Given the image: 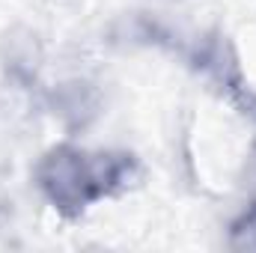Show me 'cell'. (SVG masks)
Segmentation results:
<instances>
[{
  "mask_svg": "<svg viewBox=\"0 0 256 253\" xmlns=\"http://www.w3.org/2000/svg\"><path fill=\"white\" fill-rule=\"evenodd\" d=\"M140 176L134 155L128 152H86L72 143L48 149L33 179L42 196L66 218L84 214L92 202L128 190Z\"/></svg>",
  "mask_w": 256,
  "mask_h": 253,
  "instance_id": "cell-1",
  "label": "cell"
},
{
  "mask_svg": "<svg viewBox=\"0 0 256 253\" xmlns=\"http://www.w3.org/2000/svg\"><path fill=\"white\" fill-rule=\"evenodd\" d=\"M191 63L196 72H202L206 80H212L220 92H226L236 104L248 96V86H244V74H242V66H238V54L232 48V42L220 33V30H212L206 33L191 51Z\"/></svg>",
  "mask_w": 256,
  "mask_h": 253,
  "instance_id": "cell-2",
  "label": "cell"
},
{
  "mask_svg": "<svg viewBox=\"0 0 256 253\" xmlns=\"http://www.w3.org/2000/svg\"><path fill=\"white\" fill-rule=\"evenodd\" d=\"M104 98L102 90L86 80V78H68L60 80L51 92H48V110L54 114V120L68 131V134H80L102 116Z\"/></svg>",
  "mask_w": 256,
  "mask_h": 253,
  "instance_id": "cell-3",
  "label": "cell"
},
{
  "mask_svg": "<svg viewBox=\"0 0 256 253\" xmlns=\"http://www.w3.org/2000/svg\"><path fill=\"white\" fill-rule=\"evenodd\" d=\"M0 63H3V74L12 86L30 90L39 80V72H42V63H45L42 39L24 24L6 30L3 39H0Z\"/></svg>",
  "mask_w": 256,
  "mask_h": 253,
  "instance_id": "cell-4",
  "label": "cell"
},
{
  "mask_svg": "<svg viewBox=\"0 0 256 253\" xmlns=\"http://www.w3.org/2000/svg\"><path fill=\"white\" fill-rule=\"evenodd\" d=\"M230 248L238 253H256V196L230 224Z\"/></svg>",
  "mask_w": 256,
  "mask_h": 253,
  "instance_id": "cell-5",
  "label": "cell"
},
{
  "mask_svg": "<svg viewBox=\"0 0 256 253\" xmlns=\"http://www.w3.org/2000/svg\"><path fill=\"white\" fill-rule=\"evenodd\" d=\"M242 188L248 190L250 196H256V140L250 146V152H248L244 167H242Z\"/></svg>",
  "mask_w": 256,
  "mask_h": 253,
  "instance_id": "cell-6",
  "label": "cell"
}]
</instances>
